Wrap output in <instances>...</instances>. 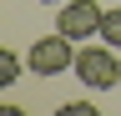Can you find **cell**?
<instances>
[{
    "instance_id": "cell-1",
    "label": "cell",
    "mask_w": 121,
    "mask_h": 116,
    "mask_svg": "<svg viewBox=\"0 0 121 116\" xmlns=\"http://www.w3.org/2000/svg\"><path fill=\"white\" fill-rule=\"evenodd\" d=\"M76 76H81V86H91V91H111V86L121 81V61H116V46H81L76 51Z\"/></svg>"
},
{
    "instance_id": "cell-2",
    "label": "cell",
    "mask_w": 121,
    "mask_h": 116,
    "mask_svg": "<svg viewBox=\"0 0 121 116\" xmlns=\"http://www.w3.org/2000/svg\"><path fill=\"white\" fill-rule=\"evenodd\" d=\"M25 66L35 71V76H60V71H76V40L71 35H40L35 46H30L25 56Z\"/></svg>"
},
{
    "instance_id": "cell-3",
    "label": "cell",
    "mask_w": 121,
    "mask_h": 116,
    "mask_svg": "<svg viewBox=\"0 0 121 116\" xmlns=\"http://www.w3.org/2000/svg\"><path fill=\"white\" fill-rule=\"evenodd\" d=\"M101 15L106 10L96 0H66V5L56 10V30L71 35V40H86V35H101Z\"/></svg>"
},
{
    "instance_id": "cell-4",
    "label": "cell",
    "mask_w": 121,
    "mask_h": 116,
    "mask_svg": "<svg viewBox=\"0 0 121 116\" xmlns=\"http://www.w3.org/2000/svg\"><path fill=\"white\" fill-rule=\"evenodd\" d=\"M101 40H106V46H116V51H121V5H116V10H106V15H101Z\"/></svg>"
},
{
    "instance_id": "cell-5",
    "label": "cell",
    "mask_w": 121,
    "mask_h": 116,
    "mask_svg": "<svg viewBox=\"0 0 121 116\" xmlns=\"http://www.w3.org/2000/svg\"><path fill=\"white\" fill-rule=\"evenodd\" d=\"M15 81H20V56L0 51V86H15Z\"/></svg>"
},
{
    "instance_id": "cell-6",
    "label": "cell",
    "mask_w": 121,
    "mask_h": 116,
    "mask_svg": "<svg viewBox=\"0 0 121 116\" xmlns=\"http://www.w3.org/2000/svg\"><path fill=\"white\" fill-rule=\"evenodd\" d=\"M60 116H96V111H91L86 101H71V106H60Z\"/></svg>"
},
{
    "instance_id": "cell-7",
    "label": "cell",
    "mask_w": 121,
    "mask_h": 116,
    "mask_svg": "<svg viewBox=\"0 0 121 116\" xmlns=\"http://www.w3.org/2000/svg\"><path fill=\"white\" fill-rule=\"evenodd\" d=\"M40 5H66V0H40Z\"/></svg>"
}]
</instances>
